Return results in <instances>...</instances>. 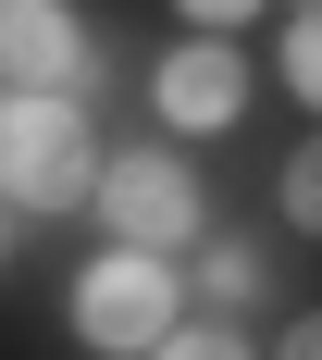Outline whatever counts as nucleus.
I'll list each match as a JSON object with an SVG mask.
<instances>
[{"label":"nucleus","instance_id":"f257e3e1","mask_svg":"<svg viewBox=\"0 0 322 360\" xmlns=\"http://www.w3.org/2000/svg\"><path fill=\"white\" fill-rule=\"evenodd\" d=\"M100 112L74 87H0V212H87Z\"/></svg>","mask_w":322,"mask_h":360},{"label":"nucleus","instance_id":"f03ea898","mask_svg":"<svg viewBox=\"0 0 322 360\" xmlns=\"http://www.w3.org/2000/svg\"><path fill=\"white\" fill-rule=\"evenodd\" d=\"M62 323H74L87 360H149L161 335L186 323V261H161V249H100V261H74Z\"/></svg>","mask_w":322,"mask_h":360},{"label":"nucleus","instance_id":"7ed1b4c3","mask_svg":"<svg viewBox=\"0 0 322 360\" xmlns=\"http://www.w3.org/2000/svg\"><path fill=\"white\" fill-rule=\"evenodd\" d=\"M87 212H100L112 249H199V162H174V149H100V186H87Z\"/></svg>","mask_w":322,"mask_h":360},{"label":"nucleus","instance_id":"20e7f679","mask_svg":"<svg viewBox=\"0 0 322 360\" xmlns=\"http://www.w3.org/2000/svg\"><path fill=\"white\" fill-rule=\"evenodd\" d=\"M149 112H161L174 137H223V124L248 112V50H236V37H174V50L149 63Z\"/></svg>","mask_w":322,"mask_h":360},{"label":"nucleus","instance_id":"39448f33","mask_svg":"<svg viewBox=\"0 0 322 360\" xmlns=\"http://www.w3.org/2000/svg\"><path fill=\"white\" fill-rule=\"evenodd\" d=\"M0 75L13 87H74L87 100V75H100V37L74 0H0Z\"/></svg>","mask_w":322,"mask_h":360},{"label":"nucleus","instance_id":"423d86ee","mask_svg":"<svg viewBox=\"0 0 322 360\" xmlns=\"http://www.w3.org/2000/svg\"><path fill=\"white\" fill-rule=\"evenodd\" d=\"M199 286H211V311H248V298L273 286V261H260L248 236H211V249H199Z\"/></svg>","mask_w":322,"mask_h":360},{"label":"nucleus","instance_id":"0eeeda50","mask_svg":"<svg viewBox=\"0 0 322 360\" xmlns=\"http://www.w3.org/2000/svg\"><path fill=\"white\" fill-rule=\"evenodd\" d=\"M273 75L297 87V112L322 100V25H310V13H286V50H273Z\"/></svg>","mask_w":322,"mask_h":360},{"label":"nucleus","instance_id":"6e6552de","mask_svg":"<svg viewBox=\"0 0 322 360\" xmlns=\"http://www.w3.org/2000/svg\"><path fill=\"white\" fill-rule=\"evenodd\" d=\"M149 360H260V348H248L236 323H174V335H161Z\"/></svg>","mask_w":322,"mask_h":360},{"label":"nucleus","instance_id":"1a4fd4ad","mask_svg":"<svg viewBox=\"0 0 322 360\" xmlns=\"http://www.w3.org/2000/svg\"><path fill=\"white\" fill-rule=\"evenodd\" d=\"M174 13H186V37H236L248 13H273V0H174Z\"/></svg>","mask_w":322,"mask_h":360},{"label":"nucleus","instance_id":"9d476101","mask_svg":"<svg viewBox=\"0 0 322 360\" xmlns=\"http://www.w3.org/2000/svg\"><path fill=\"white\" fill-rule=\"evenodd\" d=\"M273 199H286V224H297V236L322 224V174H310V162H286V186H273Z\"/></svg>","mask_w":322,"mask_h":360},{"label":"nucleus","instance_id":"9b49d317","mask_svg":"<svg viewBox=\"0 0 322 360\" xmlns=\"http://www.w3.org/2000/svg\"><path fill=\"white\" fill-rule=\"evenodd\" d=\"M260 360H322V323L297 311V335H286V348H260Z\"/></svg>","mask_w":322,"mask_h":360},{"label":"nucleus","instance_id":"f8f14e48","mask_svg":"<svg viewBox=\"0 0 322 360\" xmlns=\"http://www.w3.org/2000/svg\"><path fill=\"white\" fill-rule=\"evenodd\" d=\"M0 261H13V212H0Z\"/></svg>","mask_w":322,"mask_h":360}]
</instances>
